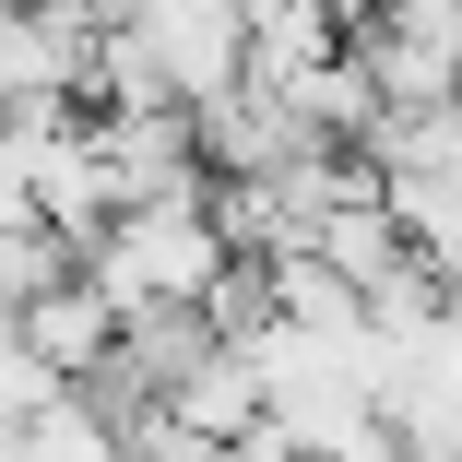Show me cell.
<instances>
[{
	"instance_id": "6da1fadb",
	"label": "cell",
	"mask_w": 462,
	"mask_h": 462,
	"mask_svg": "<svg viewBox=\"0 0 462 462\" xmlns=\"http://www.w3.org/2000/svg\"><path fill=\"white\" fill-rule=\"evenodd\" d=\"M83 285H96L119 320H143V309H214V285H226V226H214L190 190L131 202V214H107V226H96Z\"/></svg>"
},
{
	"instance_id": "7a4b0ae2",
	"label": "cell",
	"mask_w": 462,
	"mask_h": 462,
	"mask_svg": "<svg viewBox=\"0 0 462 462\" xmlns=\"http://www.w3.org/2000/svg\"><path fill=\"white\" fill-rule=\"evenodd\" d=\"M13 332L60 367V380H96V367H107V344H119V309L83 285V273H60L48 297H24V309H13Z\"/></svg>"
},
{
	"instance_id": "3957f363",
	"label": "cell",
	"mask_w": 462,
	"mask_h": 462,
	"mask_svg": "<svg viewBox=\"0 0 462 462\" xmlns=\"http://www.w3.org/2000/svg\"><path fill=\"white\" fill-rule=\"evenodd\" d=\"M48 403H60V367H48L13 320H0V439H13V427H36Z\"/></svg>"
}]
</instances>
